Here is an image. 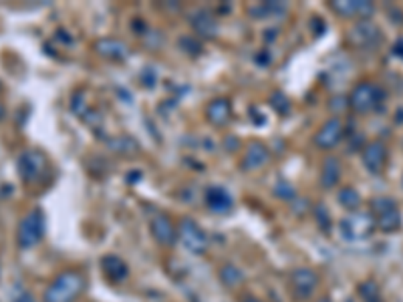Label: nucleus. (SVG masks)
<instances>
[{
	"label": "nucleus",
	"instance_id": "obj_1",
	"mask_svg": "<svg viewBox=\"0 0 403 302\" xmlns=\"http://www.w3.org/2000/svg\"><path fill=\"white\" fill-rule=\"evenodd\" d=\"M87 280L79 270H63L45 290V302H75L85 292Z\"/></svg>",
	"mask_w": 403,
	"mask_h": 302
},
{
	"label": "nucleus",
	"instance_id": "obj_2",
	"mask_svg": "<svg viewBox=\"0 0 403 302\" xmlns=\"http://www.w3.org/2000/svg\"><path fill=\"white\" fill-rule=\"evenodd\" d=\"M45 236V216L39 208L30 210L17 228V244L23 250L34 248Z\"/></svg>",
	"mask_w": 403,
	"mask_h": 302
},
{
	"label": "nucleus",
	"instance_id": "obj_3",
	"mask_svg": "<svg viewBox=\"0 0 403 302\" xmlns=\"http://www.w3.org/2000/svg\"><path fill=\"white\" fill-rule=\"evenodd\" d=\"M381 99H383V91L377 85H373V83H359L351 91L347 103H349V107L355 113H369V111H373L381 103Z\"/></svg>",
	"mask_w": 403,
	"mask_h": 302
},
{
	"label": "nucleus",
	"instance_id": "obj_4",
	"mask_svg": "<svg viewBox=\"0 0 403 302\" xmlns=\"http://www.w3.org/2000/svg\"><path fill=\"white\" fill-rule=\"evenodd\" d=\"M381 39V28L371 21H357L347 32V43L355 49H373Z\"/></svg>",
	"mask_w": 403,
	"mask_h": 302
},
{
	"label": "nucleus",
	"instance_id": "obj_5",
	"mask_svg": "<svg viewBox=\"0 0 403 302\" xmlns=\"http://www.w3.org/2000/svg\"><path fill=\"white\" fill-rule=\"evenodd\" d=\"M178 240H182V244L188 248L192 254H204L208 250V236L192 218H184L180 222Z\"/></svg>",
	"mask_w": 403,
	"mask_h": 302
},
{
	"label": "nucleus",
	"instance_id": "obj_6",
	"mask_svg": "<svg viewBox=\"0 0 403 302\" xmlns=\"http://www.w3.org/2000/svg\"><path fill=\"white\" fill-rule=\"evenodd\" d=\"M319 282H321V278L313 268H296L291 274V288H293L296 299H300V301H309L317 292Z\"/></svg>",
	"mask_w": 403,
	"mask_h": 302
},
{
	"label": "nucleus",
	"instance_id": "obj_7",
	"mask_svg": "<svg viewBox=\"0 0 403 302\" xmlns=\"http://www.w3.org/2000/svg\"><path fill=\"white\" fill-rule=\"evenodd\" d=\"M45 167H47V160H45V155H43L41 151H37V149H27V151H23L21 158H19V164H17L19 175H21L27 184L37 182V180L43 175Z\"/></svg>",
	"mask_w": 403,
	"mask_h": 302
},
{
	"label": "nucleus",
	"instance_id": "obj_8",
	"mask_svg": "<svg viewBox=\"0 0 403 302\" xmlns=\"http://www.w3.org/2000/svg\"><path fill=\"white\" fill-rule=\"evenodd\" d=\"M343 133H345V127H343V121L339 117H331L327 119L321 125V129L317 131L315 136V145L319 149H331L335 147L341 139H343Z\"/></svg>",
	"mask_w": 403,
	"mask_h": 302
},
{
	"label": "nucleus",
	"instance_id": "obj_9",
	"mask_svg": "<svg viewBox=\"0 0 403 302\" xmlns=\"http://www.w3.org/2000/svg\"><path fill=\"white\" fill-rule=\"evenodd\" d=\"M331 8L345 19L359 17L361 21H369V17L375 12L373 2H367V0H337V2H331Z\"/></svg>",
	"mask_w": 403,
	"mask_h": 302
},
{
	"label": "nucleus",
	"instance_id": "obj_10",
	"mask_svg": "<svg viewBox=\"0 0 403 302\" xmlns=\"http://www.w3.org/2000/svg\"><path fill=\"white\" fill-rule=\"evenodd\" d=\"M149 228H152V236L156 238V242L160 246H174L176 244V240H178V228H176V224L169 220L167 216H163V214L154 216Z\"/></svg>",
	"mask_w": 403,
	"mask_h": 302
},
{
	"label": "nucleus",
	"instance_id": "obj_11",
	"mask_svg": "<svg viewBox=\"0 0 403 302\" xmlns=\"http://www.w3.org/2000/svg\"><path fill=\"white\" fill-rule=\"evenodd\" d=\"M361 158H363V165L371 173H379L385 167V162H387V147L381 141H371L363 147Z\"/></svg>",
	"mask_w": 403,
	"mask_h": 302
},
{
	"label": "nucleus",
	"instance_id": "obj_12",
	"mask_svg": "<svg viewBox=\"0 0 403 302\" xmlns=\"http://www.w3.org/2000/svg\"><path fill=\"white\" fill-rule=\"evenodd\" d=\"M189 25L194 27V30L200 34V36H206V39H214L216 32H218V23H216L214 14L206 8H198L189 14Z\"/></svg>",
	"mask_w": 403,
	"mask_h": 302
},
{
	"label": "nucleus",
	"instance_id": "obj_13",
	"mask_svg": "<svg viewBox=\"0 0 403 302\" xmlns=\"http://www.w3.org/2000/svg\"><path fill=\"white\" fill-rule=\"evenodd\" d=\"M95 51H97V55L105 56L109 61H125L127 56H130V47L123 43V41H119V39H99L97 43H95Z\"/></svg>",
	"mask_w": 403,
	"mask_h": 302
},
{
	"label": "nucleus",
	"instance_id": "obj_14",
	"mask_svg": "<svg viewBox=\"0 0 403 302\" xmlns=\"http://www.w3.org/2000/svg\"><path fill=\"white\" fill-rule=\"evenodd\" d=\"M206 119L214 125V127H224L230 119H232V105L228 99L218 97L212 99L206 107Z\"/></svg>",
	"mask_w": 403,
	"mask_h": 302
},
{
	"label": "nucleus",
	"instance_id": "obj_15",
	"mask_svg": "<svg viewBox=\"0 0 403 302\" xmlns=\"http://www.w3.org/2000/svg\"><path fill=\"white\" fill-rule=\"evenodd\" d=\"M375 228L373 216H361V214H353L351 218L343 222V232L349 238H365L371 234V230Z\"/></svg>",
	"mask_w": 403,
	"mask_h": 302
},
{
	"label": "nucleus",
	"instance_id": "obj_16",
	"mask_svg": "<svg viewBox=\"0 0 403 302\" xmlns=\"http://www.w3.org/2000/svg\"><path fill=\"white\" fill-rule=\"evenodd\" d=\"M269 147L262 145V143H252V145H248V149L242 158V167L248 169V171H256V169H260V167L269 164Z\"/></svg>",
	"mask_w": 403,
	"mask_h": 302
},
{
	"label": "nucleus",
	"instance_id": "obj_17",
	"mask_svg": "<svg viewBox=\"0 0 403 302\" xmlns=\"http://www.w3.org/2000/svg\"><path fill=\"white\" fill-rule=\"evenodd\" d=\"M373 220H375V228H379L381 232H395L402 226V212L397 204H391L389 208L375 212Z\"/></svg>",
	"mask_w": 403,
	"mask_h": 302
},
{
	"label": "nucleus",
	"instance_id": "obj_18",
	"mask_svg": "<svg viewBox=\"0 0 403 302\" xmlns=\"http://www.w3.org/2000/svg\"><path fill=\"white\" fill-rule=\"evenodd\" d=\"M101 268H103V274L107 276L111 282H123L130 276L127 264L119 256H103Z\"/></svg>",
	"mask_w": 403,
	"mask_h": 302
},
{
	"label": "nucleus",
	"instance_id": "obj_19",
	"mask_svg": "<svg viewBox=\"0 0 403 302\" xmlns=\"http://www.w3.org/2000/svg\"><path fill=\"white\" fill-rule=\"evenodd\" d=\"M206 204H208V208L212 212H216V214H226L234 206L230 193L226 192V190H222V188H210L206 192Z\"/></svg>",
	"mask_w": 403,
	"mask_h": 302
},
{
	"label": "nucleus",
	"instance_id": "obj_20",
	"mask_svg": "<svg viewBox=\"0 0 403 302\" xmlns=\"http://www.w3.org/2000/svg\"><path fill=\"white\" fill-rule=\"evenodd\" d=\"M341 180V164L337 158H329L324 160L321 169V184L322 188H335Z\"/></svg>",
	"mask_w": 403,
	"mask_h": 302
},
{
	"label": "nucleus",
	"instance_id": "obj_21",
	"mask_svg": "<svg viewBox=\"0 0 403 302\" xmlns=\"http://www.w3.org/2000/svg\"><path fill=\"white\" fill-rule=\"evenodd\" d=\"M220 280H222V284L228 286V288H240L242 284H244V274H242V270L238 266H234V264H224V266L220 268Z\"/></svg>",
	"mask_w": 403,
	"mask_h": 302
},
{
	"label": "nucleus",
	"instance_id": "obj_22",
	"mask_svg": "<svg viewBox=\"0 0 403 302\" xmlns=\"http://www.w3.org/2000/svg\"><path fill=\"white\" fill-rule=\"evenodd\" d=\"M339 202L347 210H357L359 204H361V195L355 192L353 188H345V190H341V193H339Z\"/></svg>",
	"mask_w": 403,
	"mask_h": 302
},
{
	"label": "nucleus",
	"instance_id": "obj_23",
	"mask_svg": "<svg viewBox=\"0 0 403 302\" xmlns=\"http://www.w3.org/2000/svg\"><path fill=\"white\" fill-rule=\"evenodd\" d=\"M361 296L365 299V302L379 301V288L375 286V282H365V284L361 286Z\"/></svg>",
	"mask_w": 403,
	"mask_h": 302
},
{
	"label": "nucleus",
	"instance_id": "obj_24",
	"mask_svg": "<svg viewBox=\"0 0 403 302\" xmlns=\"http://www.w3.org/2000/svg\"><path fill=\"white\" fill-rule=\"evenodd\" d=\"M12 302H34V299H32V294H30V292H23L19 299H14Z\"/></svg>",
	"mask_w": 403,
	"mask_h": 302
},
{
	"label": "nucleus",
	"instance_id": "obj_25",
	"mask_svg": "<svg viewBox=\"0 0 403 302\" xmlns=\"http://www.w3.org/2000/svg\"><path fill=\"white\" fill-rule=\"evenodd\" d=\"M242 302H265V301H260V299H256V296H248V299H244Z\"/></svg>",
	"mask_w": 403,
	"mask_h": 302
},
{
	"label": "nucleus",
	"instance_id": "obj_26",
	"mask_svg": "<svg viewBox=\"0 0 403 302\" xmlns=\"http://www.w3.org/2000/svg\"><path fill=\"white\" fill-rule=\"evenodd\" d=\"M317 302H333V301H331V299H319Z\"/></svg>",
	"mask_w": 403,
	"mask_h": 302
}]
</instances>
